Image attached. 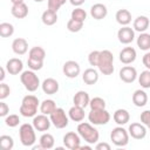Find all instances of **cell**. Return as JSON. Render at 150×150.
I'll return each instance as SVG.
<instances>
[{"instance_id": "cell-18", "label": "cell", "mask_w": 150, "mask_h": 150, "mask_svg": "<svg viewBox=\"0 0 150 150\" xmlns=\"http://www.w3.org/2000/svg\"><path fill=\"white\" fill-rule=\"evenodd\" d=\"M12 50L16 55H23L28 50V42L23 38H16L12 42Z\"/></svg>"}, {"instance_id": "cell-24", "label": "cell", "mask_w": 150, "mask_h": 150, "mask_svg": "<svg viewBox=\"0 0 150 150\" xmlns=\"http://www.w3.org/2000/svg\"><path fill=\"white\" fill-rule=\"evenodd\" d=\"M112 118H114V121H115V123L116 124H118V125H124V124H127L128 122H129V120H130V114H129V111L127 110V109H117L115 112H114V115H112Z\"/></svg>"}, {"instance_id": "cell-45", "label": "cell", "mask_w": 150, "mask_h": 150, "mask_svg": "<svg viewBox=\"0 0 150 150\" xmlns=\"http://www.w3.org/2000/svg\"><path fill=\"white\" fill-rule=\"evenodd\" d=\"M8 112H9V107L4 101H1L0 102V116L1 117H6L8 115Z\"/></svg>"}, {"instance_id": "cell-31", "label": "cell", "mask_w": 150, "mask_h": 150, "mask_svg": "<svg viewBox=\"0 0 150 150\" xmlns=\"http://www.w3.org/2000/svg\"><path fill=\"white\" fill-rule=\"evenodd\" d=\"M56 108L57 107L53 100H45L40 103V111L41 114H45V115H50Z\"/></svg>"}, {"instance_id": "cell-33", "label": "cell", "mask_w": 150, "mask_h": 150, "mask_svg": "<svg viewBox=\"0 0 150 150\" xmlns=\"http://www.w3.org/2000/svg\"><path fill=\"white\" fill-rule=\"evenodd\" d=\"M14 34V26L9 22H1L0 23V36L9 38Z\"/></svg>"}, {"instance_id": "cell-42", "label": "cell", "mask_w": 150, "mask_h": 150, "mask_svg": "<svg viewBox=\"0 0 150 150\" xmlns=\"http://www.w3.org/2000/svg\"><path fill=\"white\" fill-rule=\"evenodd\" d=\"M98 56H100V50H93L89 53L88 55V62L90 66L93 67H96L97 66V62H98Z\"/></svg>"}, {"instance_id": "cell-36", "label": "cell", "mask_w": 150, "mask_h": 150, "mask_svg": "<svg viewBox=\"0 0 150 150\" xmlns=\"http://www.w3.org/2000/svg\"><path fill=\"white\" fill-rule=\"evenodd\" d=\"M83 28V22L79 21V20H74V19H69L67 22V29L71 33H77Z\"/></svg>"}, {"instance_id": "cell-11", "label": "cell", "mask_w": 150, "mask_h": 150, "mask_svg": "<svg viewBox=\"0 0 150 150\" xmlns=\"http://www.w3.org/2000/svg\"><path fill=\"white\" fill-rule=\"evenodd\" d=\"M63 144L70 150H77L81 145V137L74 131H69L63 136Z\"/></svg>"}, {"instance_id": "cell-16", "label": "cell", "mask_w": 150, "mask_h": 150, "mask_svg": "<svg viewBox=\"0 0 150 150\" xmlns=\"http://www.w3.org/2000/svg\"><path fill=\"white\" fill-rule=\"evenodd\" d=\"M22 69H23V62L18 57H12L6 63V70L11 75H18L22 73Z\"/></svg>"}, {"instance_id": "cell-7", "label": "cell", "mask_w": 150, "mask_h": 150, "mask_svg": "<svg viewBox=\"0 0 150 150\" xmlns=\"http://www.w3.org/2000/svg\"><path fill=\"white\" fill-rule=\"evenodd\" d=\"M88 120L94 125H104L110 121V114L105 109L91 110L88 114Z\"/></svg>"}, {"instance_id": "cell-48", "label": "cell", "mask_w": 150, "mask_h": 150, "mask_svg": "<svg viewBox=\"0 0 150 150\" xmlns=\"http://www.w3.org/2000/svg\"><path fill=\"white\" fill-rule=\"evenodd\" d=\"M84 1H86V0H69V2H70L73 6H75V7H80L81 5L84 4Z\"/></svg>"}, {"instance_id": "cell-17", "label": "cell", "mask_w": 150, "mask_h": 150, "mask_svg": "<svg viewBox=\"0 0 150 150\" xmlns=\"http://www.w3.org/2000/svg\"><path fill=\"white\" fill-rule=\"evenodd\" d=\"M41 88H42V90H43L45 94H47V95H54V94H56L59 91L60 86H59V82L55 79L48 77V79L43 80V82L41 83Z\"/></svg>"}, {"instance_id": "cell-3", "label": "cell", "mask_w": 150, "mask_h": 150, "mask_svg": "<svg viewBox=\"0 0 150 150\" xmlns=\"http://www.w3.org/2000/svg\"><path fill=\"white\" fill-rule=\"evenodd\" d=\"M96 67L103 75H111L114 73V55H112V53L108 49L100 50L98 62H97Z\"/></svg>"}, {"instance_id": "cell-1", "label": "cell", "mask_w": 150, "mask_h": 150, "mask_svg": "<svg viewBox=\"0 0 150 150\" xmlns=\"http://www.w3.org/2000/svg\"><path fill=\"white\" fill-rule=\"evenodd\" d=\"M77 134L88 144H95V143L98 142V138H100L98 130L91 123H88V122L79 123V125H77Z\"/></svg>"}, {"instance_id": "cell-21", "label": "cell", "mask_w": 150, "mask_h": 150, "mask_svg": "<svg viewBox=\"0 0 150 150\" xmlns=\"http://www.w3.org/2000/svg\"><path fill=\"white\" fill-rule=\"evenodd\" d=\"M73 102L75 105H79V107H82V108H86L89 105V102H90V97H89V94L84 90H80L77 91L74 97H73Z\"/></svg>"}, {"instance_id": "cell-50", "label": "cell", "mask_w": 150, "mask_h": 150, "mask_svg": "<svg viewBox=\"0 0 150 150\" xmlns=\"http://www.w3.org/2000/svg\"><path fill=\"white\" fill-rule=\"evenodd\" d=\"M11 2H12L13 5H15V4H21V2H23V0H11Z\"/></svg>"}, {"instance_id": "cell-30", "label": "cell", "mask_w": 150, "mask_h": 150, "mask_svg": "<svg viewBox=\"0 0 150 150\" xmlns=\"http://www.w3.org/2000/svg\"><path fill=\"white\" fill-rule=\"evenodd\" d=\"M137 47L141 50H150V34L149 33H141L137 38Z\"/></svg>"}, {"instance_id": "cell-41", "label": "cell", "mask_w": 150, "mask_h": 150, "mask_svg": "<svg viewBox=\"0 0 150 150\" xmlns=\"http://www.w3.org/2000/svg\"><path fill=\"white\" fill-rule=\"evenodd\" d=\"M66 2L67 0H48V8L54 12H57Z\"/></svg>"}, {"instance_id": "cell-6", "label": "cell", "mask_w": 150, "mask_h": 150, "mask_svg": "<svg viewBox=\"0 0 150 150\" xmlns=\"http://www.w3.org/2000/svg\"><path fill=\"white\" fill-rule=\"evenodd\" d=\"M129 132L122 125L114 128L110 132V139L116 146H125L129 143Z\"/></svg>"}, {"instance_id": "cell-10", "label": "cell", "mask_w": 150, "mask_h": 150, "mask_svg": "<svg viewBox=\"0 0 150 150\" xmlns=\"http://www.w3.org/2000/svg\"><path fill=\"white\" fill-rule=\"evenodd\" d=\"M62 71L69 79H76L81 73V67L76 61L69 60V61L64 62V64L62 67Z\"/></svg>"}, {"instance_id": "cell-34", "label": "cell", "mask_w": 150, "mask_h": 150, "mask_svg": "<svg viewBox=\"0 0 150 150\" xmlns=\"http://www.w3.org/2000/svg\"><path fill=\"white\" fill-rule=\"evenodd\" d=\"M138 83L144 89H149L150 88V70L149 69L142 71L138 75Z\"/></svg>"}, {"instance_id": "cell-49", "label": "cell", "mask_w": 150, "mask_h": 150, "mask_svg": "<svg viewBox=\"0 0 150 150\" xmlns=\"http://www.w3.org/2000/svg\"><path fill=\"white\" fill-rule=\"evenodd\" d=\"M0 71H1V75H0V81L2 82V81L5 80V68H4V67H1V68H0Z\"/></svg>"}, {"instance_id": "cell-20", "label": "cell", "mask_w": 150, "mask_h": 150, "mask_svg": "<svg viewBox=\"0 0 150 150\" xmlns=\"http://www.w3.org/2000/svg\"><path fill=\"white\" fill-rule=\"evenodd\" d=\"M150 26V20L148 16L145 15H139L137 16L135 20H134V23H132V28L139 33H144Z\"/></svg>"}, {"instance_id": "cell-32", "label": "cell", "mask_w": 150, "mask_h": 150, "mask_svg": "<svg viewBox=\"0 0 150 150\" xmlns=\"http://www.w3.org/2000/svg\"><path fill=\"white\" fill-rule=\"evenodd\" d=\"M28 57L30 59H35V60H45L46 57V50L40 47V46H35L33 48L29 49V53H28Z\"/></svg>"}, {"instance_id": "cell-4", "label": "cell", "mask_w": 150, "mask_h": 150, "mask_svg": "<svg viewBox=\"0 0 150 150\" xmlns=\"http://www.w3.org/2000/svg\"><path fill=\"white\" fill-rule=\"evenodd\" d=\"M19 136L20 142L23 146H33L36 142V135H35V128L33 124L23 123L19 128Z\"/></svg>"}, {"instance_id": "cell-12", "label": "cell", "mask_w": 150, "mask_h": 150, "mask_svg": "<svg viewBox=\"0 0 150 150\" xmlns=\"http://www.w3.org/2000/svg\"><path fill=\"white\" fill-rule=\"evenodd\" d=\"M50 124H52V121L48 117V115L40 114L33 117V125L38 131H47L50 128Z\"/></svg>"}, {"instance_id": "cell-44", "label": "cell", "mask_w": 150, "mask_h": 150, "mask_svg": "<svg viewBox=\"0 0 150 150\" xmlns=\"http://www.w3.org/2000/svg\"><path fill=\"white\" fill-rule=\"evenodd\" d=\"M9 93H11L9 86L4 83V82H1L0 83V100H5L6 97H8Z\"/></svg>"}, {"instance_id": "cell-51", "label": "cell", "mask_w": 150, "mask_h": 150, "mask_svg": "<svg viewBox=\"0 0 150 150\" xmlns=\"http://www.w3.org/2000/svg\"><path fill=\"white\" fill-rule=\"evenodd\" d=\"M34 1H35V2H42L43 0H34Z\"/></svg>"}, {"instance_id": "cell-27", "label": "cell", "mask_w": 150, "mask_h": 150, "mask_svg": "<svg viewBox=\"0 0 150 150\" xmlns=\"http://www.w3.org/2000/svg\"><path fill=\"white\" fill-rule=\"evenodd\" d=\"M84 108L82 107H79V105H73L69 111H68V116L71 121L74 122H82L84 120Z\"/></svg>"}, {"instance_id": "cell-37", "label": "cell", "mask_w": 150, "mask_h": 150, "mask_svg": "<svg viewBox=\"0 0 150 150\" xmlns=\"http://www.w3.org/2000/svg\"><path fill=\"white\" fill-rule=\"evenodd\" d=\"M89 107L91 110H98V109H105V101L102 97H93L89 102Z\"/></svg>"}, {"instance_id": "cell-35", "label": "cell", "mask_w": 150, "mask_h": 150, "mask_svg": "<svg viewBox=\"0 0 150 150\" xmlns=\"http://www.w3.org/2000/svg\"><path fill=\"white\" fill-rule=\"evenodd\" d=\"M0 145L4 150H12L14 146V139L9 135H1L0 136Z\"/></svg>"}, {"instance_id": "cell-22", "label": "cell", "mask_w": 150, "mask_h": 150, "mask_svg": "<svg viewBox=\"0 0 150 150\" xmlns=\"http://www.w3.org/2000/svg\"><path fill=\"white\" fill-rule=\"evenodd\" d=\"M11 13L16 19H23V18H26L28 15V6L25 2L15 4V5L12 6Z\"/></svg>"}, {"instance_id": "cell-19", "label": "cell", "mask_w": 150, "mask_h": 150, "mask_svg": "<svg viewBox=\"0 0 150 150\" xmlns=\"http://www.w3.org/2000/svg\"><path fill=\"white\" fill-rule=\"evenodd\" d=\"M108 14V9H107V6L103 5V4H94L91 7H90V15L95 19V20H102L107 16Z\"/></svg>"}, {"instance_id": "cell-26", "label": "cell", "mask_w": 150, "mask_h": 150, "mask_svg": "<svg viewBox=\"0 0 150 150\" xmlns=\"http://www.w3.org/2000/svg\"><path fill=\"white\" fill-rule=\"evenodd\" d=\"M132 103L136 107H144L148 103V94L142 90V89H137L134 91L132 94Z\"/></svg>"}, {"instance_id": "cell-9", "label": "cell", "mask_w": 150, "mask_h": 150, "mask_svg": "<svg viewBox=\"0 0 150 150\" xmlns=\"http://www.w3.org/2000/svg\"><path fill=\"white\" fill-rule=\"evenodd\" d=\"M117 39L123 45H129L135 39V29L129 26H122L117 32Z\"/></svg>"}, {"instance_id": "cell-28", "label": "cell", "mask_w": 150, "mask_h": 150, "mask_svg": "<svg viewBox=\"0 0 150 150\" xmlns=\"http://www.w3.org/2000/svg\"><path fill=\"white\" fill-rule=\"evenodd\" d=\"M41 21L46 26H53V25H55L56 21H57V12H54V11H52V9L48 8L47 11H45L42 13Z\"/></svg>"}, {"instance_id": "cell-14", "label": "cell", "mask_w": 150, "mask_h": 150, "mask_svg": "<svg viewBox=\"0 0 150 150\" xmlns=\"http://www.w3.org/2000/svg\"><path fill=\"white\" fill-rule=\"evenodd\" d=\"M137 70L132 66H124L120 70V79L124 83H132L137 79Z\"/></svg>"}, {"instance_id": "cell-46", "label": "cell", "mask_w": 150, "mask_h": 150, "mask_svg": "<svg viewBox=\"0 0 150 150\" xmlns=\"http://www.w3.org/2000/svg\"><path fill=\"white\" fill-rule=\"evenodd\" d=\"M142 62H143V64L145 66V68L150 70V50H148V52H146V53L143 55Z\"/></svg>"}, {"instance_id": "cell-5", "label": "cell", "mask_w": 150, "mask_h": 150, "mask_svg": "<svg viewBox=\"0 0 150 150\" xmlns=\"http://www.w3.org/2000/svg\"><path fill=\"white\" fill-rule=\"evenodd\" d=\"M20 81L23 84V87L26 88V90L33 93L35 90H38V88L41 86L40 83V79L39 76L35 74L34 70L29 69V70H25L21 73L20 75Z\"/></svg>"}, {"instance_id": "cell-38", "label": "cell", "mask_w": 150, "mask_h": 150, "mask_svg": "<svg viewBox=\"0 0 150 150\" xmlns=\"http://www.w3.org/2000/svg\"><path fill=\"white\" fill-rule=\"evenodd\" d=\"M71 19L84 22V20L87 19V12L81 7H76L75 9L71 11Z\"/></svg>"}, {"instance_id": "cell-2", "label": "cell", "mask_w": 150, "mask_h": 150, "mask_svg": "<svg viewBox=\"0 0 150 150\" xmlns=\"http://www.w3.org/2000/svg\"><path fill=\"white\" fill-rule=\"evenodd\" d=\"M40 105L39 98L34 95H26L22 101L19 109V112L23 117H34L38 112V107Z\"/></svg>"}, {"instance_id": "cell-25", "label": "cell", "mask_w": 150, "mask_h": 150, "mask_svg": "<svg viewBox=\"0 0 150 150\" xmlns=\"http://www.w3.org/2000/svg\"><path fill=\"white\" fill-rule=\"evenodd\" d=\"M115 19L121 26H128L131 22V13L125 8L118 9L115 14Z\"/></svg>"}, {"instance_id": "cell-43", "label": "cell", "mask_w": 150, "mask_h": 150, "mask_svg": "<svg viewBox=\"0 0 150 150\" xmlns=\"http://www.w3.org/2000/svg\"><path fill=\"white\" fill-rule=\"evenodd\" d=\"M141 122L146 127V129L150 130V110H144L143 112H141Z\"/></svg>"}, {"instance_id": "cell-13", "label": "cell", "mask_w": 150, "mask_h": 150, "mask_svg": "<svg viewBox=\"0 0 150 150\" xmlns=\"http://www.w3.org/2000/svg\"><path fill=\"white\" fill-rule=\"evenodd\" d=\"M128 132L134 139H143L146 136V127L143 123L134 122L129 125Z\"/></svg>"}, {"instance_id": "cell-15", "label": "cell", "mask_w": 150, "mask_h": 150, "mask_svg": "<svg viewBox=\"0 0 150 150\" xmlns=\"http://www.w3.org/2000/svg\"><path fill=\"white\" fill-rule=\"evenodd\" d=\"M137 53L135 50V48L132 47H124L121 52H120V61L123 64H130L136 60Z\"/></svg>"}, {"instance_id": "cell-40", "label": "cell", "mask_w": 150, "mask_h": 150, "mask_svg": "<svg viewBox=\"0 0 150 150\" xmlns=\"http://www.w3.org/2000/svg\"><path fill=\"white\" fill-rule=\"evenodd\" d=\"M27 64H28V68L32 69V70H40L42 67H43V61L42 60H35V59H30L28 57L27 60Z\"/></svg>"}, {"instance_id": "cell-8", "label": "cell", "mask_w": 150, "mask_h": 150, "mask_svg": "<svg viewBox=\"0 0 150 150\" xmlns=\"http://www.w3.org/2000/svg\"><path fill=\"white\" fill-rule=\"evenodd\" d=\"M49 118L52 121V124L57 129H63L69 123V116H67L66 111L62 108H56L49 115Z\"/></svg>"}, {"instance_id": "cell-29", "label": "cell", "mask_w": 150, "mask_h": 150, "mask_svg": "<svg viewBox=\"0 0 150 150\" xmlns=\"http://www.w3.org/2000/svg\"><path fill=\"white\" fill-rule=\"evenodd\" d=\"M39 142H40L41 148H42V149H45V150H49V149H52V148L54 146V144H55L54 136H53L52 134H48V132H46V134L41 135V137H40Z\"/></svg>"}, {"instance_id": "cell-23", "label": "cell", "mask_w": 150, "mask_h": 150, "mask_svg": "<svg viewBox=\"0 0 150 150\" xmlns=\"http://www.w3.org/2000/svg\"><path fill=\"white\" fill-rule=\"evenodd\" d=\"M82 80L86 84L93 86L98 81V71L95 68H88L84 70V73L82 75Z\"/></svg>"}, {"instance_id": "cell-39", "label": "cell", "mask_w": 150, "mask_h": 150, "mask_svg": "<svg viewBox=\"0 0 150 150\" xmlns=\"http://www.w3.org/2000/svg\"><path fill=\"white\" fill-rule=\"evenodd\" d=\"M5 123L7 127L9 128H14V127H18L19 123H20V117L15 114H11V115H7L5 117Z\"/></svg>"}, {"instance_id": "cell-47", "label": "cell", "mask_w": 150, "mask_h": 150, "mask_svg": "<svg viewBox=\"0 0 150 150\" xmlns=\"http://www.w3.org/2000/svg\"><path fill=\"white\" fill-rule=\"evenodd\" d=\"M95 149L96 150H110L111 146H110V144H108L105 142H100L95 145Z\"/></svg>"}]
</instances>
